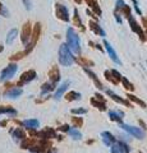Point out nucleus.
<instances>
[{
    "mask_svg": "<svg viewBox=\"0 0 147 153\" xmlns=\"http://www.w3.org/2000/svg\"><path fill=\"white\" fill-rule=\"evenodd\" d=\"M66 45L76 54L81 55V41H79V37L74 28H72V27L66 29Z\"/></svg>",
    "mask_w": 147,
    "mask_h": 153,
    "instance_id": "1",
    "label": "nucleus"
},
{
    "mask_svg": "<svg viewBox=\"0 0 147 153\" xmlns=\"http://www.w3.org/2000/svg\"><path fill=\"white\" fill-rule=\"evenodd\" d=\"M59 61L64 67H71L73 62L76 61V58L73 56L71 48L68 47L66 44H61L60 48H59Z\"/></svg>",
    "mask_w": 147,
    "mask_h": 153,
    "instance_id": "2",
    "label": "nucleus"
},
{
    "mask_svg": "<svg viewBox=\"0 0 147 153\" xmlns=\"http://www.w3.org/2000/svg\"><path fill=\"white\" fill-rule=\"evenodd\" d=\"M128 22H129V26H131V29H132L136 34H138L139 40H141V41H146V34H145V32H143L142 27L139 26L138 22L134 19V17H133V15L128 17Z\"/></svg>",
    "mask_w": 147,
    "mask_h": 153,
    "instance_id": "3",
    "label": "nucleus"
},
{
    "mask_svg": "<svg viewBox=\"0 0 147 153\" xmlns=\"http://www.w3.org/2000/svg\"><path fill=\"white\" fill-rule=\"evenodd\" d=\"M55 15L57 18H59L63 22H69V12H68V8L65 5L60 4V3H57L55 4Z\"/></svg>",
    "mask_w": 147,
    "mask_h": 153,
    "instance_id": "4",
    "label": "nucleus"
},
{
    "mask_svg": "<svg viewBox=\"0 0 147 153\" xmlns=\"http://www.w3.org/2000/svg\"><path fill=\"white\" fill-rule=\"evenodd\" d=\"M120 128L123 130H125L127 133L132 134L133 137L138 138V139H142L143 137H145V131L141 130L139 128H136V126H132V125H127V124H122L120 123Z\"/></svg>",
    "mask_w": 147,
    "mask_h": 153,
    "instance_id": "5",
    "label": "nucleus"
},
{
    "mask_svg": "<svg viewBox=\"0 0 147 153\" xmlns=\"http://www.w3.org/2000/svg\"><path fill=\"white\" fill-rule=\"evenodd\" d=\"M17 70H18V65L17 64H9L8 67H6L4 70L1 72V75H0V81H8V79H10L13 75L17 73Z\"/></svg>",
    "mask_w": 147,
    "mask_h": 153,
    "instance_id": "6",
    "label": "nucleus"
},
{
    "mask_svg": "<svg viewBox=\"0 0 147 153\" xmlns=\"http://www.w3.org/2000/svg\"><path fill=\"white\" fill-rule=\"evenodd\" d=\"M31 33H32V27L30 22H26L22 27V34H20V40L23 45H27L31 40Z\"/></svg>",
    "mask_w": 147,
    "mask_h": 153,
    "instance_id": "7",
    "label": "nucleus"
},
{
    "mask_svg": "<svg viewBox=\"0 0 147 153\" xmlns=\"http://www.w3.org/2000/svg\"><path fill=\"white\" fill-rule=\"evenodd\" d=\"M110 147H111V153H129L131 152L129 147L124 142H115Z\"/></svg>",
    "mask_w": 147,
    "mask_h": 153,
    "instance_id": "8",
    "label": "nucleus"
},
{
    "mask_svg": "<svg viewBox=\"0 0 147 153\" xmlns=\"http://www.w3.org/2000/svg\"><path fill=\"white\" fill-rule=\"evenodd\" d=\"M36 72L35 70H27V72H24L22 75H20V79H19V82H18V86H22V84H26V83H30V82H32L35 78H36Z\"/></svg>",
    "mask_w": 147,
    "mask_h": 153,
    "instance_id": "9",
    "label": "nucleus"
},
{
    "mask_svg": "<svg viewBox=\"0 0 147 153\" xmlns=\"http://www.w3.org/2000/svg\"><path fill=\"white\" fill-rule=\"evenodd\" d=\"M117 10H119V13L120 14H123L124 17H131L132 13H131V8H129V5H127L123 0H117Z\"/></svg>",
    "mask_w": 147,
    "mask_h": 153,
    "instance_id": "10",
    "label": "nucleus"
},
{
    "mask_svg": "<svg viewBox=\"0 0 147 153\" xmlns=\"http://www.w3.org/2000/svg\"><path fill=\"white\" fill-rule=\"evenodd\" d=\"M104 45H105V50H106V53L109 54V56H110L111 60H113L114 62H117V64H122L120 60H119L118 56H117V53H115V50L113 48V46H111V45L107 42L106 40L104 41Z\"/></svg>",
    "mask_w": 147,
    "mask_h": 153,
    "instance_id": "11",
    "label": "nucleus"
},
{
    "mask_svg": "<svg viewBox=\"0 0 147 153\" xmlns=\"http://www.w3.org/2000/svg\"><path fill=\"white\" fill-rule=\"evenodd\" d=\"M36 137H40L41 139H47V138H57V133L51 129V128H46L42 131L36 133Z\"/></svg>",
    "mask_w": 147,
    "mask_h": 153,
    "instance_id": "12",
    "label": "nucleus"
},
{
    "mask_svg": "<svg viewBox=\"0 0 147 153\" xmlns=\"http://www.w3.org/2000/svg\"><path fill=\"white\" fill-rule=\"evenodd\" d=\"M106 95L110 97L111 100H114L115 102H119V103H122V105H125V106H128V107H132V105L128 102V101H125L124 98H122V97H119L118 95H115V93L113 91H110V89H107L106 91Z\"/></svg>",
    "mask_w": 147,
    "mask_h": 153,
    "instance_id": "13",
    "label": "nucleus"
},
{
    "mask_svg": "<svg viewBox=\"0 0 147 153\" xmlns=\"http://www.w3.org/2000/svg\"><path fill=\"white\" fill-rule=\"evenodd\" d=\"M88 26H90V29L92 31L93 33L99 34V36H101V37H105V34H106V33H105V31L101 28V27L95 22V20H91V22L88 23Z\"/></svg>",
    "mask_w": 147,
    "mask_h": 153,
    "instance_id": "14",
    "label": "nucleus"
},
{
    "mask_svg": "<svg viewBox=\"0 0 147 153\" xmlns=\"http://www.w3.org/2000/svg\"><path fill=\"white\" fill-rule=\"evenodd\" d=\"M101 137H102V142L106 145H111L117 142L115 137L111 133H109V131H102V133H101Z\"/></svg>",
    "mask_w": 147,
    "mask_h": 153,
    "instance_id": "15",
    "label": "nucleus"
},
{
    "mask_svg": "<svg viewBox=\"0 0 147 153\" xmlns=\"http://www.w3.org/2000/svg\"><path fill=\"white\" fill-rule=\"evenodd\" d=\"M49 76H50V81L52 83H55V84L60 81V72H59L58 67H52L51 68V70L49 72Z\"/></svg>",
    "mask_w": 147,
    "mask_h": 153,
    "instance_id": "16",
    "label": "nucleus"
},
{
    "mask_svg": "<svg viewBox=\"0 0 147 153\" xmlns=\"http://www.w3.org/2000/svg\"><path fill=\"white\" fill-rule=\"evenodd\" d=\"M86 3H87V5L95 12V14H97V17H100L101 14H102V10H101L97 0H86Z\"/></svg>",
    "mask_w": 147,
    "mask_h": 153,
    "instance_id": "17",
    "label": "nucleus"
},
{
    "mask_svg": "<svg viewBox=\"0 0 147 153\" xmlns=\"http://www.w3.org/2000/svg\"><path fill=\"white\" fill-rule=\"evenodd\" d=\"M83 70H85V72L87 73V75H88L90 78L93 81V83H95V84H96V87H97V88H100V89H102V88H104L102 83H101V82L99 81V78H97V76H96V74H95V73H93V72H91L90 69H88V68H86V67L83 68Z\"/></svg>",
    "mask_w": 147,
    "mask_h": 153,
    "instance_id": "18",
    "label": "nucleus"
},
{
    "mask_svg": "<svg viewBox=\"0 0 147 153\" xmlns=\"http://www.w3.org/2000/svg\"><path fill=\"white\" fill-rule=\"evenodd\" d=\"M69 84H71V83H69L68 81H66V82L63 83V84H61L60 87H59V88L57 89V92H55V96H54V97H55V100H60V98H61V96L64 95L65 91L68 89Z\"/></svg>",
    "mask_w": 147,
    "mask_h": 153,
    "instance_id": "19",
    "label": "nucleus"
},
{
    "mask_svg": "<svg viewBox=\"0 0 147 153\" xmlns=\"http://www.w3.org/2000/svg\"><path fill=\"white\" fill-rule=\"evenodd\" d=\"M124 114L122 112V111H109V117L110 120L115 121V123H122V119H123Z\"/></svg>",
    "mask_w": 147,
    "mask_h": 153,
    "instance_id": "20",
    "label": "nucleus"
},
{
    "mask_svg": "<svg viewBox=\"0 0 147 153\" xmlns=\"http://www.w3.org/2000/svg\"><path fill=\"white\" fill-rule=\"evenodd\" d=\"M22 125L24 128H27V129H36V128H38L40 123H38V120H36V119H30V120H24Z\"/></svg>",
    "mask_w": 147,
    "mask_h": 153,
    "instance_id": "21",
    "label": "nucleus"
},
{
    "mask_svg": "<svg viewBox=\"0 0 147 153\" xmlns=\"http://www.w3.org/2000/svg\"><path fill=\"white\" fill-rule=\"evenodd\" d=\"M23 93V91L20 88H12L10 91H8L5 93L6 97H10V98H16V97H19Z\"/></svg>",
    "mask_w": 147,
    "mask_h": 153,
    "instance_id": "22",
    "label": "nucleus"
},
{
    "mask_svg": "<svg viewBox=\"0 0 147 153\" xmlns=\"http://www.w3.org/2000/svg\"><path fill=\"white\" fill-rule=\"evenodd\" d=\"M65 98H66V101H79L81 100V93H78L76 91H71V92H68Z\"/></svg>",
    "mask_w": 147,
    "mask_h": 153,
    "instance_id": "23",
    "label": "nucleus"
},
{
    "mask_svg": "<svg viewBox=\"0 0 147 153\" xmlns=\"http://www.w3.org/2000/svg\"><path fill=\"white\" fill-rule=\"evenodd\" d=\"M55 86H57V84H55V83H52V82H50V83H44L42 87H41V93H42V95H45V93L52 91V89L55 88Z\"/></svg>",
    "mask_w": 147,
    "mask_h": 153,
    "instance_id": "24",
    "label": "nucleus"
},
{
    "mask_svg": "<svg viewBox=\"0 0 147 153\" xmlns=\"http://www.w3.org/2000/svg\"><path fill=\"white\" fill-rule=\"evenodd\" d=\"M17 34H18V31H17L16 28L10 29V31H9V33H8V36H6V44H8V45L13 44V41L16 40Z\"/></svg>",
    "mask_w": 147,
    "mask_h": 153,
    "instance_id": "25",
    "label": "nucleus"
},
{
    "mask_svg": "<svg viewBox=\"0 0 147 153\" xmlns=\"http://www.w3.org/2000/svg\"><path fill=\"white\" fill-rule=\"evenodd\" d=\"M74 23H76V26H78L82 31H86L85 26H83V23H82V20H81V17H79L78 9H74Z\"/></svg>",
    "mask_w": 147,
    "mask_h": 153,
    "instance_id": "26",
    "label": "nucleus"
},
{
    "mask_svg": "<svg viewBox=\"0 0 147 153\" xmlns=\"http://www.w3.org/2000/svg\"><path fill=\"white\" fill-rule=\"evenodd\" d=\"M91 105L95 106L96 109H99L100 111H106V106H105V102L97 101L96 98H92V100H91Z\"/></svg>",
    "mask_w": 147,
    "mask_h": 153,
    "instance_id": "27",
    "label": "nucleus"
},
{
    "mask_svg": "<svg viewBox=\"0 0 147 153\" xmlns=\"http://www.w3.org/2000/svg\"><path fill=\"white\" fill-rule=\"evenodd\" d=\"M13 137H14L16 139H18V140H23V139L26 138V133L23 131V129L17 128V129L13 131Z\"/></svg>",
    "mask_w": 147,
    "mask_h": 153,
    "instance_id": "28",
    "label": "nucleus"
},
{
    "mask_svg": "<svg viewBox=\"0 0 147 153\" xmlns=\"http://www.w3.org/2000/svg\"><path fill=\"white\" fill-rule=\"evenodd\" d=\"M73 139H76V140H79V139L82 138V134H81V131H79L78 129H69L68 131H66Z\"/></svg>",
    "mask_w": 147,
    "mask_h": 153,
    "instance_id": "29",
    "label": "nucleus"
},
{
    "mask_svg": "<svg viewBox=\"0 0 147 153\" xmlns=\"http://www.w3.org/2000/svg\"><path fill=\"white\" fill-rule=\"evenodd\" d=\"M1 114H9V115H16L17 111L13 109V107H9V106H1L0 107V115Z\"/></svg>",
    "mask_w": 147,
    "mask_h": 153,
    "instance_id": "30",
    "label": "nucleus"
},
{
    "mask_svg": "<svg viewBox=\"0 0 147 153\" xmlns=\"http://www.w3.org/2000/svg\"><path fill=\"white\" fill-rule=\"evenodd\" d=\"M127 97H128V98L131 100V101H133V102H134V103H138V105L141 106V107H143V109H145V107H146V103L143 102L142 100H139L138 97L133 96V95H131V93H128V95H127Z\"/></svg>",
    "mask_w": 147,
    "mask_h": 153,
    "instance_id": "31",
    "label": "nucleus"
},
{
    "mask_svg": "<svg viewBox=\"0 0 147 153\" xmlns=\"http://www.w3.org/2000/svg\"><path fill=\"white\" fill-rule=\"evenodd\" d=\"M120 81H122V83H123V86H124V88H125V89H128V91H133V89H134V87H133V84L128 81L127 78L122 76V79H120Z\"/></svg>",
    "mask_w": 147,
    "mask_h": 153,
    "instance_id": "32",
    "label": "nucleus"
},
{
    "mask_svg": "<svg viewBox=\"0 0 147 153\" xmlns=\"http://www.w3.org/2000/svg\"><path fill=\"white\" fill-rule=\"evenodd\" d=\"M104 74H105V78H106L109 82H111V83H113V84H118V83H119V82L117 81V79L114 78V75L111 74V72H110V70H105V73H104Z\"/></svg>",
    "mask_w": 147,
    "mask_h": 153,
    "instance_id": "33",
    "label": "nucleus"
},
{
    "mask_svg": "<svg viewBox=\"0 0 147 153\" xmlns=\"http://www.w3.org/2000/svg\"><path fill=\"white\" fill-rule=\"evenodd\" d=\"M76 60L78 61L79 64H83V67H87V65H91V67H92V65H93L92 61L87 60V59H85V58H78V59H76Z\"/></svg>",
    "mask_w": 147,
    "mask_h": 153,
    "instance_id": "34",
    "label": "nucleus"
},
{
    "mask_svg": "<svg viewBox=\"0 0 147 153\" xmlns=\"http://www.w3.org/2000/svg\"><path fill=\"white\" fill-rule=\"evenodd\" d=\"M26 55H27L26 51H22V53H18V54L13 55V56L10 58V60H12V61H14V60H19V59H22L23 56H26Z\"/></svg>",
    "mask_w": 147,
    "mask_h": 153,
    "instance_id": "35",
    "label": "nucleus"
},
{
    "mask_svg": "<svg viewBox=\"0 0 147 153\" xmlns=\"http://www.w3.org/2000/svg\"><path fill=\"white\" fill-rule=\"evenodd\" d=\"M0 15H3V17H6V18H8V17H9V12H8V9H6L5 6L1 4V3H0Z\"/></svg>",
    "mask_w": 147,
    "mask_h": 153,
    "instance_id": "36",
    "label": "nucleus"
},
{
    "mask_svg": "<svg viewBox=\"0 0 147 153\" xmlns=\"http://www.w3.org/2000/svg\"><path fill=\"white\" fill-rule=\"evenodd\" d=\"M24 8H26L27 10H31L32 9V0H22Z\"/></svg>",
    "mask_w": 147,
    "mask_h": 153,
    "instance_id": "37",
    "label": "nucleus"
},
{
    "mask_svg": "<svg viewBox=\"0 0 147 153\" xmlns=\"http://www.w3.org/2000/svg\"><path fill=\"white\" fill-rule=\"evenodd\" d=\"M86 112H87L86 109H73L72 110V114L73 115H83V114H86Z\"/></svg>",
    "mask_w": 147,
    "mask_h": 153,
    "instance_id": "38",
    "label": "nucleus"
},
{
    "mask_svg": "<svg viewBox=\"0 0 147 153\" xmlns=\"http://www.w3.org/2000/svg\"><path fill=\"white\" fill-rule=\"evenodd\" d=\"M73 123H74L76 126H78V128H81L82 126V124H83V121H82V117H73Z\"/></svg>",
    "mask_w": 147,
    "mask_h": 153,
    "instance_id": "39",
    "label": "nucleus"
},
{
    "mask_svg": "<svg viewBox=\"0 0 147 153\" xmlns=\"http://www.w3.org/2000/svg\"><path fill=\"white\" fill-rule=\"evenodd\" d=\"M110 72H111V74L114 75V78L117 79L118 82H119V81H120V79H122V74H120V73H119L118 70H115V69H113V70H110Z\"/></svg>",
    "mask_w": 147,
    "mask_h": 153,
    "instance_id": "40",
    "label": "nucleus"
},
{
    "mask_svg": "<svg viewBox=\"0 0 147 153\" xmlns=\"http://www.w3.org/2000/svg\"><path fill=\"white\" fill-rule=\"evenodd\" d=\"M133 1V6H134V9H136V12H137V14L139 15H142V12H141V9L138 8V4H137V0H132Z\"/></svg>",
    "mask_w": 147,
    "mask_h": 153,
    "instance_id": "41",
    "label": "nucleus"
},
{
    "mask_svg": "<svg viewBox=\"0 0 147 153\" xmlns=\"http://www.w3.org/2000/svg\"><path fill=\"white\" fill-rule=\"evenodd\" d=\"M114 15H115V19H117V22H118L119 24H122V18H120V17H119V14H118V12H117V10H115Z\"/></svg>",
    "mask_w": 147,
    "mask_h": 153,
    "instance_id": "42",
    "label": "nucleus"
},
{
    "mask_svg": "<svg viewBox=\"0 0 147 153\" xmlns=\"http://www.w3.org/2000/svg\"><path fill=\"white\" fill-rule=\"evenodd\" d=\"M71 128H69V125H63V126L59 128V130H61V131H68Z\"/></svg>",
    "mask_w": 147,
    "mask_h": 153,
    "instance_id": "43",
    "label": "nucleus"
},
{
    "mask_svg": "<svg viewBox=\"0 0 147 153\" xmlns=\"http://www.w3.org/2000/svg\"><path fill=\"white\" fill-rule=\"evenodd\" d=\"M96 100L101 101V102H105V100L102 98V96H101V95H99V93H96Z\"/></svg>",
    "mask_w": 147,
    "mask_h": 153,
    "instance_id": "44",
    "label": "nucleus"
},
{
    "mask_svg": "<svg viewBox=\"0 0 147 153\" xmlns=\"http://www.w3.org/2000/svg\"><path fill=\"white\" fill-rule=\"evenodd\" d=\"M142 24L147 28V17H143V18H142Z\"/></svg>",
    "mask_w": 147,
    "mask_h": 153,
    "instance_id": "45",
    "label": "nucleus"
},
{
    "mask_svg": "<svg viewBox=\"0 0 147 153\" xmlns=\"http://www.w3.org/2000/svg\"><path fill=\"white\" fill-rule=\"evenodd\" d=\"M139 124H141V125H142V128H143V129H146V125H145V123H143V121H142V120H139Z\"/></svg>",
    "mask_w": 147,
    "mask_h": 153,
    "instance_id": "46",
    "label": "nucleus"
},
{
    "mask_svg": "<svg viewBox=\"0 0 147 153\" xmlns=\"http://www.w3.org/2000/svg\"><path fill=\"white\" fill-rule=\"evenodd\" d=\"M73 1H74L76 4H81V3L83 1V0H73Z\"/></svg>",
    "mask_w": 147,
    "mask_h": 153,
    "instance_id": "47",
    "label": "nucleus"
},
{
    "mask_svg": "<svg viewBox=\"0 0 147 153\" xmlns=\"http://www.w3.org/2000/svg\"><path fill=\"white\" fill-rule=\"evenodd\" d=\"M3 50H4V47H3V46H1V45H0V53H1V51H3Z\"/></svg>",
    "mask_w": 147,
    "mask_h": 153,
    "instance_id": "48",
    "label": "nucleus"
},
{
    "mask_svg": "<svg viewBox=\"0 0 147 153\" xmlns=\"http://www.w3.org/2000/svg\"><path fill=\"white\" fill-rule=\"evenodd\" d=\"M145 34H146V36H147V32H146V33H145Z\"/></svg>",
    "mask_w": 147,
    "mask_h": 153,
    "instance_id": "49",
    "label": "nucleus"
}]
</instances>
